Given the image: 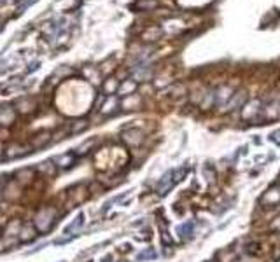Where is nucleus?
<instances>
[{
  "label": "nucleus",
  "instance_id": "obj_1",
  "mask_svg": "<svg viewBox=\"0 0 280 262\" xmlns=\"http://www.w3.org/2000/svg\"><path fill=\"white\" fill-rule=\"evenodd\" d=\"M56 220H58V211H56V208L44 207V208H40L35 213V217H33V226H35V229L39 231V233L44 235V233H49V231L53 229Z\"/></svg>",
  "mask_w": 280,
  "mask_h": 262
},
{
  "label": "nucleus",
  "instance_id": "obj_2",
  "mask_svg": "<svg viewBox=\"0 0 280 262\" xmlns=\"http://www.w3.org/2000/svg\"><path fill=\"white\" fill-rule=\"evenodd\" d=\"M186 173H188V168L186 166L179 168V170L167 171V173L160 179V182L156 183V192L161 196H165L172 187H175V183H179L180 180H182V177H184Z\"/></svg>",
  "mask_w": 280,
  "mask_h": 262
},
{
  "label": "nucleus",
  "instance_id": "obj_3",
  "mask_svg": "<svg viewBox=\"0 0 280 262\" xmlns=\"http://www.w3.org/2000/svg\"><path fill=\"white\" fill-rule=\"evenodd\" d=\"M21 226H23V224H21L18 218L9 220L7 226H5V229H4V238H2L5 243V246H12V245H18V243H20Z\"/></svg>",
  "mask_w": 280,
  "mask_h": 262
},
{
  "label": "nucleus",
  "instance_id": "obj_4",
  "mask_svg": "<svg viewBox=\"0 0 280 262\" xmlns=\"http://www.w3.org/2000/svg\"><path fill=\"white\" fill-rule=\"evenodd\" d=\"M152 77V67L147 61H140L139 65L132 68V79L137 82H147Z\"/></svg>",
  "mask_w": 280,
  "mask_h": 262
},
{
  "label": "nucleus",
  "instance_id": "obj_5",
  "mask_svg": "<svg viewBox=\"0 0 280 262\" xmlns=\"http://www.w3.org/2000/svg\"><path fill=\"white\" fill-rule=\"evenodd\" d=\"M259 114H263V107H261V100H251L244 105L242 108V117L245 121H254Z\"/></svg>",
  "mask_w": 280,
  "mask_h": 262
},
{
  "label": "nucleus",
  "instance_id": "obj_6",
  "mask_svg": "<svg viewBox=\"0 0 280 262\" xmlns=\"http://www.w3.org/2000/svg\"><path fill=\"white\" fill-rule=\"evenodd\" d=\"M123 140L124 143H128L130 147H137L144 140V133L140 130H137V128H132V130H126L123 133Z\"/></svg>",
  "mask_w": 280,
  "mask_h": 262
},
{
  "label": "nucleus",
  "instance_id": "obj_7",
  "mask_svg": "<svg viewBox=\"0 0 280 262\" xmlns=\"http://www.w3.org/2000/svg\"><path fill=\"white\" fill-rule=\"evenodd\" d=\"M16 121V110L11 105H2L0 107V126H11Z\"/></svg>",
  "mask_w": 280,
  "mask_h": 262
},
{
  "label": "nucleus",
  "instance_id": "obj_8",
  "mask_svg": "<svg viewBox=\"0 0 280 262\" xmlns=\"http://www.w3.org/2000/svg\"><path fill=\"white\" fill-rule=\"evenodd\" d=\"M30 152V147L28 145H21V143H11L5 151V157L7 159H20L23 156H27Z\"/></svg>",
  "mask_w": 280,
  "mask_h": 262
},
{
  "label": "nucleus",
  "instance_id": "obj_9",
  "mask_svg": "<svg viewBox=\"0 0 280 262\" xmlns=\"http://www.w3.org/2000/svg\"><path fill=\"white\" fill-rule=\"evenodd\" d=\"M280 189V185H272L268 189V191L264 192V196L263 198H261V205H268V207H277V205H279L280 203V194H277L275 196V192L279 191Z\"/></svg>",
  "mask_w": 280,
  "mask_h": 262
},
{
  "label": "nucleus",
  "instance_id": "obj_10",
  "mask_svg": "<svg viewBox=\"0 0 280 262\" xmlns=\"http://www.w3.org/2000/svg\"><path fill=\"white\" fill-rule=\"evenodd\" d=\"M76 157H77V156L74 154V152H67V154L56 156L53 161H55V164L60 168V170H68L70 166H74V163H76Z\"/></svg>",
  "mask_w": 280,
  "mask_h": 262
},
{
  "label": "nucleus",
  "instance_id": "obj_11",
  "mask_svg": "<svg viewBox=\"0 0 280 262\" xmlns=\"http://www.w3.org/2000/svg\"><path fill=\"white\" fill-rule=\"evenodd\" d=\"M247 104V95L245 91H238V93H233L231 100H229L228 104H226V110H235V108H244V105Z\"/></svg>",
  "mask_w": 280,
  "mask_h": 262
},
{
  "label": "nucleus",
  "instance_id": "obj_12",
  "mask_svg": "<svg viewBox=\"0 0 280 262\" xmlns=\"http://www.w3.org/2000/svg\"><path fill=\"white\" fill-rule=\"evenodd\" d=\"M37 233H39V231L35 229V226H32V224H23L20 231V243L33 241V239L37 238Z\"/></svg>",
  "mask_w": 280,
  "mask_h": 262
},
{
  "label": "nucleus",
  "instance_id": "obj_13",
  "mask_svg": "<svg viewBox=\"0 0 280 262\" xmlns=\"http://www.w3.org/2000/svg\"><path fill=\"white\" fill-rule=\"evenodd\" d=\"M2 196H4L5 199H9V201H14V199H18L21 196V185L16 180H14V182H7V185L4 187Z\"/></svg>",
  "mask_w": 280,
  "mask_h": 262
},
{
  "label": "nucleus",
  "instance_id": "obj_14",
  "mask_svg": "<svg viewBox=\"0 0 280 262\" xmlns=\"http://www.w3.org/2000/svg\"><path fill=\"white\" fill-rule=\"evenodd\" d=\"M35 170L39 171V173L42 175V177H55L56 171H58V166L55 164V161L48 159V161H42V163L37 164Z\"/></svg>",
  "mask_w": 280,
  "mask_h": 262
},
{
  "label": "nucleus",
  "instance_id": "obj_15",
  "mask_svg": "<svg viewBox=\"0 0 280 262\" xmlns=\"http://www.w3.org/2000/svg\"><path fill=\"white\" fill-rule=\"evenodd\" d=\"M12 107H14V110L21 112V114H30V112L35 110V102L32 98H20Z\"/></svg>",
  "mask_w": 280,
  "mask_h": 262
},
{
  "label": "nucleus",
  "instance_id": "obj_16",
  "mask_svg": "<svg viewBox=\"0 0 280 262\" xmlns=\"http://www.w3.org/2000/svg\"><path fill=\"white\" fill-rule=\"evenodd\" d=\"M51 140H53L51 133H48V131H42V133H37V135L33 136L32 142H30V145H32L33 149H40V147H46Z\"/></svg>",
  "mask_w": 280,
  "mask_h": 262
},
{
  "label": "nucleus",
  "instance_id": "obj_17",
  "mask_svg": "<svg viewBox=\"0 0 280 262\" xmlns=\"http://www.w3.org/2000/svg\"><path fill=\"white\" fill-rule=\"evenodd\" d=\"M14 179H16V182L20 183V185H27V183L32 182L33 170L32 168H21V170H18L16 173H14Z\"/></svg>",
  "mask_w": 280,
  "mask_h": 262
},
{
  "label": "nucleus",
  "instance_id": "obj_18",
  "mask_svg": "<svg viewBox=\"0 0 280 262\" xmlns=\"http://www.w3.org/2000/svg\"><path fill=\"white\" fill-rule=\"evenodd\" d=\"M119 107V100L116 96H107L104 98V105H102V114L104 115H111L112 112H116V108Z\"/></svg>",
  "mask_w": 280,
  "mask_h": 262
},
{
  "label": "nucleus",
  "instance_id": "obj_19",
  "mask_svg": "<svg viewBox=\"0 0 280 262\" xmlns=\"http://www.w3.org/2000/svg\"><path fill=\"white\" fill-rule=\"evenodd\" d=\"M137 86H139V82L133 79H128V80H123V82L119 84V89H117V93H119V96H128L132 95V93H135Z\"/></svg>",
  "mask_w": 280,
  "mask_h": 262
},
{
  "label": "nucleus",
  "instance_id": "obj_20",
  "mask_svg": "<svg viewBox=\"0 0 280 262\" xmlns=\"http://www.w3.org/2000/svg\"><path fill=\"white\" fill-rule=\"evenodd\" d=\"M83 224H84V213H79L76 218H74L72 222H70L67 227H65L63 233H65V235H72V233H77V231H79L81 227H83Z\"/></svg>",
  "mask_w": 280,
  "mask_h": 262
},
{
  "label": "nucleus",
  "instance_id": "obj_21",
  "mask_svg": "<svg viewBox=\"0 0 280 262\" xmlns=\"http://www.w3.org/2000/svg\"><path fill=\"white\" fill-rule=\"evenodd\" d=\"M117 89H119V82H117L116 79H112V77H111V79H107V80L104 82V91L107 93L109 96L114 95V93H116Z\"/></svg>",
  "mask_w": 280,
  "mask_h": 262
},
{
  "label": "nucleus",
  "instance_id": "obj_22",
  "mask_svg": "<svg viewBox=\"0 0 280 262\" xmlns=\"http://www.w3.org/2000/svg\"><path fill=\"white\" fill-rule=\"evenodd\" d=\"M93 143H95V140H89V142H86V143H83V145H79V147L76 149V156H83V154H86V152L89 151V147H91Z\"/></svg>",
  "mask_w": 280,
  "mask_h": 262
},
{
  "label": "nucleus",
  "instance_id": "obj_23",
  "mask_svg": "<svg viewBox=\"0 0 280 262\" xmlns=\"http://www.w3.org/2000/svg\"><path fill=\"white\" fill-rule=\"evenodd\" d=\"M86 126H88L86 121H76L74 126H72V130H70V133H81L83 130H86Z\"/></svg>",
  "mask_w": 280,
  "mask_h": 262
},
{
  "label": "nucleus",
  "instance_id": "obj_24",
  "mask_svg": "<svg viewBox=\"0 0 280 262\" xmlns=\"http://www.w3.org/2000/svg\"><path fill=\"white\" fill-rule=\"evenodd\" d=\"M193 229H195V222H193V220H189L188 224H184V226L180 227V233H184L182 236H191Z\"/></svg>",
  "mask_w": 280,
  "mask_h": 262
},
{
  "label": "nucleus",
  "instance_id": "obj_25",
  "mask_svg": "<svg viewBox=\"0 0 280 262\" xmlns=\"http://www.w3.org/2000/svg\"><path fill=\"white\" fill-rule=\"evenodd\" d=\"M152 257H156V252L154 250H147V252H142V254H139V259L142 261V259H152Z\"/></svg>",
  "mask_w": 280,
  "mask_h": 262
},
{
  "label": "nucleus",
  "instance_id": "obj_26",
  "mask_svg": "<svg viewBox=\"0 0 280 262\" xmlns=\"http://www.w3.org/2000/svg\"><path fill=\"white\" fill-rule=\"evenodd\" d=\"M270 140H272L273 143H277V145H280V130L273 131L272 135H270Z\"/></svg>",
  "mask_w": 280,
  "mask_h": 262
},
{
  "label": "nucleus",
  "instance_id": "obj_27",
  "mask_svg": "<svg viewBox=\"0 0 280 262\" xmlns=\"http://www.w3.org/2000/svg\"><path fill=\"white\" fill-rule=\"evenodd\" d=\"M270 229H272V231H280V217L273 220L272 226H270Z\"/></svg>",
  "mask_w": 280,
  "mask_h": 262
},
{
  "label": "nucleus",
  "instance_id": "obj_28",
  "mask_svg": "<svg viewBox=\"0 0 280 262\" xmlns=\"http://www.w3.org/2000/svg\"><path fill=\"white\" fill-rule=\"evenodd\" d=\"M7 246H5V243H4V239H0V252H4Z\"/></svg>",
  "mask_w": 280,
  "mask_h": 262
},
{
  "label": "nucleus",
  "instance_id": "obj_29",
  "mask_svg": "<svg viewBox=\"0 0 280 262\" xmlns=\"http://www.w3.org/2000/svg\"><path fill=\"white\" fill-rule=\"evenodd\" d=\"M102 262H112V255H107V257H105Z\"/></svg>",
  "mask_w": 280,
  "mask_h": 262
},
{
  "label": "nucleus",
  "instance_id": "obj_30",
  "mask_svg": "<svg viewBox=\"0 0 280 262\" xmlns=\"http://www.w3.org/2000/svg\"><path fill=\"white\" fill-rule=\"evenodd\" d=\"M2 28H4V25H2V23H0V32H2Z\"/></svg>",
  "mask_w": 280,
  "mask_h": 262
}]
</instances>
